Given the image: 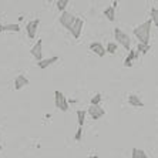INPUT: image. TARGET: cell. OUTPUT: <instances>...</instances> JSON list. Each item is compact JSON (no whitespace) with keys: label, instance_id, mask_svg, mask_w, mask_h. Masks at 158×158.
Wrapping results in <instances>:
<instances>
[{"label":"cell","instance_id":"cell-1","mask_svg":"<svg viewBox=\"0 0 158 158\" xmlns=\"http://www.w3.org/2000/svg\"><path fill=\"white\" fill-rule=\"evenodd\" d=\"M151 20H147L143 24H140L134 29V36L137 37L140 44H150V36H151Z\"/></svg>","mask_w":158,"mask_h":158},{"label":"cell","instance_id":"cell-2","mask_svg":"<svg viewBox=\"0 0 158 158\" xmlns=\"http://www.w3.org/2000/svg\"><path fill=\"white\" fill-rule=\"evenodd\" d=\"M114 37L117 43H120L126 50H131V39L127 33H124L121 29H114Z\"/></svg>","mask_w":158,"mask_h":158},{"label":"cell","instance_id":"cell-3","mask_svg":"<svg viewBox=\"0 0 158 158\" xmlns=\"http://www.w3.org/2000/svg\"><path fill=\"white\" fill-rule=\"evenodd\" d=\"M54 104H56V107L59 108V110H61V111H67L69 110V103H67V98L64 97V94L61 93V91H59V90H56L54 91Z\"/></svg>","mask_w":158,"mask_h":158},{"label":"cell","instance_id":"cell-4","mask_svg":"<svg viewBox=\"0 0 158 158\" xmlns=\"http://www.w3.org/2000/svg\"><path fill=\"white\" fill-rule=\"evenodd\" d=\"M60 24L61 26H64L67 30L70 32V29H71V26L74 24V20H76V16L73 13H70V12H63V13L60 14Z\"/></svg>","mask_w":158,"mask_h":158},{"label":"cell","instance_id":"cell-5","mask_svg":"<svg viewBox=\"0 0 158 158\" xmlns=\"http://www.w3.org/2000/svg\"><path fill=\"white\" fill-rule=\"evenodd\" d=\"M83 26H84V20L81 17H76L74 20V24L71 26L70 29V33H71V36L74 39H79L81 36V32H83Z\"/></svg>","mask_w":158,"mask_h":158},{"label":"cell","instance_id":"cell-6","mask_svg":"<svg viewBox=\"0 0 158 158\" xmlns=\"http://www.w3.org/2000/svg\"><path fill=\"white\" fill-rule=\"evenodd\" d=\"M89 114H90V117L96 121V120H100L101 117L106 116V110H104L101 106H90L89 107Z\"/></svg>","mask_w":158,"mask_h":158},{"label":"cell","instance_id":"cell-7","mask_svg":"<svg viewBox=\"0 0 158 158\" xmlns=\"http://www.w3.org/2000/svg\"><path fill=\"white\" fill-rule=\"evenodd\" d=\"M30 53H32V56L34 57L37 61H42L43 60V40H42V39H40V40H37V43H36V44L32 47Z\"/></svg>","mask_w":158,"mask_h":158},{"label":"cell","instance_id":"cell-8","mask_svg":"<svg viewBox=\"0 0 158 158\" xmlns=\"http://www.w3.org/2000/svg\"><path fill=\"white\" fill-rule=\"evenodd\" d=\"M39 24H40V20H39V19H34V20H32V22H29V23L26 24V32H27V36L30 39L36 37V33H37Z\"/></svg>","mask_w":158,"mask_h":158},{"label":"cell","instance_id":"cell-9","mask_svg":"<svg viewBox=\"0 0 158 158\" xmlns=\"http://www.w3.org/2000/svg\"><path fill=\"white\" fill-rule=\"evenodd\" d=\"M89 49L91 51H93L94 54H97L98 57H104L106 56V47L103 46L100 42H94V43H91L89 46Z\"/></svg>","mask_w":158,"mask_h":158},{"label":"cell","instance_id":"cell-10","mask_svg":"<svg viewBox=\"0 0 158 158\" xmlns=\"http://www.w3.org/2000/svg\"><path fill=\"white\" fill-rule=\"evenodd\" d=\"M29 79L26 77L24 74H19L16 79H14V90H22L23 87H26V86H29Z\"/></svg>","mask_w":158,"mask_h":158},{"label":"cell","instance_id":"cell-11","mask_svg":"<svg viewBox=\"0 0 158 158\" xmlns=\"http://www.w3.org/2000/svg\"><path fill=\"white\" fill-rule=\"evenodd\" d=\"M127 100H128V103H130L133 107H144L143 100H141L140 96H137V94H130V96L127 97Z\"/></svg>","mask_w":158,"mask_h":158},{"label":"cell","instance_id":"cell-12","mask_svg":"<svg viewBox=\"0 0 158 158\" xmlns=\"http://www.w3.org/2000/svg\"><path fill=\"white\" fill-rule=\"evenodd\" d=\"M140 57V54L137 53L135 50H130L128 53V56L126 57V60H124V67H131L133 66V60H137Z\"/></svg>","mask_w":158,"mask_h":158},{"label":"cell","instance_id":"cell-13","mask_svg":"<svg viewBox=\"0 0 158 158\" xmlns=\"http://www.w3.org/2000/svg\"><path fill=\"white\" fill-rule=\"evenodd\" d=\"M59 60V57H50V59H46V60H42V61H37V67L39 69H47L49 66L54 64L56 61Z\"/></svg>","mask_w":158,"mask_h":158},{"label":"cell","instance_id":"cell-14","mask_svg":"<svg viewBox=\"0 0 158 158\" xmlns=\"http://www.w3.org/2000/svg\"><path fill=\"white\" fill-rule=\"evenodd\" d=\"M131 158H150V155L145 153L144 150L133 148V151H131Z\"/></svg>","mask_w":158,"mask_h":158},{"label":"cell","instance_id":"cell-15","mask_svg":"<svg viewBox=\"0 0 158 158\" xmlns=\"http://www.w3.org/2000/svg\"><path fill=\"white\" fill-rule=\"evenodd\" d=\"M104 16H106V19H108L110 22H114L116 20V7H107V9L104 10Z\"/></svg>","mask_w":158,"mask_h":158},{"label":"cell","instance_id":"cell-16","mask_svg":"<svg viewBox=\"0 0 158 158\" xmlns=\"http://www.w3.org/2000/svg\"><path fill=\"white\" fill-rule=\"evenodd\" d=\"M151 50V44H140L138 43V46H137V53L138 54H147L148 51Z\"/></svg>","mask_w":158,"mask_h":158},{"label":"cell","instance_id":"cell-17","mask_svg":"<svg viewBox=\"0 0 158 158\" xmlns=\"http://www.w3.org/2000/svg\"><path fill=\"white\" fill-rule=\"evenodd\" d=\"M19 30H20V26L17 23H10L3 26V32H19Z\"/></svg>","mask_w":158,"mask_h":158},{"label":"cell","instance_id":"cell-18","mask_svg":"<svg viewBox=\"0 0 158 158\" xmlns=\"http://www.w3.org/2000/svg\"><path fill=\"white\" fill-rule=\"evenodd\" d=\"M77 120H79V127H83L84 120H86V111L84 110H77Z\"/></svg>","mask_w":158,"mask_h":158},{"label":"cell","instance_id":"cell-19","mask_svg":"<svg viewBox=\"0 0 158 158\" xmlns=\"http://www.w3.org/2000/svg\"><path fill=\"white\" fill-rule=\"evenodd\" d=\"M101 94L97 93L94 94L93 97H91V100H90V106H100V103H101Z\"/></svg>","mask_w":158,"mask_h":158},{"label":"cell","instance_id":"cell-20","mask_svg":"<svg viewBox=\"0 0 158 158\" xmlns=\"http://www.w3.org/2000/svg\"><path fill=\"white\" fill-rule=\"evenodd\" d=\"M106 53H110V54H114L117 53V43L116 42H110L106 47Z\"/></svg>","mask_w":158,"mask_h":158},{"label":"cell","instance_id":"cell-21","mask_svg":"<svg viewBox=\"0 0 158 158\" xmlns=\"http://www.w3.org/2000/svg\"><path fill=\"white\" fill-rule=\"evenodd\" d=\"M151 22H153V24L154 26H157L158 24V9L157 7H153L151 9Z\"/></svg>","mask_w":158,"mask_h":158},{"label":"cell","instance_id":"cell-22","mask_svg":"<svg viewBox=\"0 0 158 158\" xmlns=\"http://www.w3.org/2000/svg\"><path fill=\"white\" fill-rule=\"evenodd\" d=\"M69 0H59V2H56V7L59 10H61V12H64L66 10V7L69 6Z\"/></svg>","mask_w":158,"mask_h":158},{"label":"cell","instance_id":"cell-23","mask_svg":"<svg viewBox=\"0 0 158 158\" xmlns=\"http://www.w3.org/2000/svg\"><path fill=\"white\" fill-rule=\"evenodd\" d=\"M81 137H83V127H79V130L76 133V141H81Z\"/></svg>","mask_w":158,"mask_h":158},{"label":"cell","instance_id":"cell-24","mask_svg":"<svg viewBox=\"0 0 158 158\" xmlns=\"http://www.w3.org/2000/svg\"><path fill=\"white\" fill-rule=\"evenodd\" d=\"M67 103H69V104H76L77 100H74V98H70V100H67Z\"/></svg>","mask_w":158,"mask_h":158},{"label":"cell","instance_id":"cell-25","mask_svg":"<svg viewBox=\"0 0 158 158\" xmlns=\"http://www.w3.org/2000/svg\"><path fill=\"white\" fill-rule=\"evenodd\" d=\"M2 32H3V24L0 23V33H2Z\"/></svg>","mask_w":158,"mask_h":158},{"label":"cell","instance_id":"cell-26","mask_svg":"<svg viewBox=\"0 0 158 158\" xmlns=\"http://www.w3.org/2000/svg\"><path fill=\"white\" fill-rule=\"evenodd\" d=\"M2 150H3V145H0V151H2Z\"/></svg>","mask_w":158,"mask_h":158}]
</instances>
